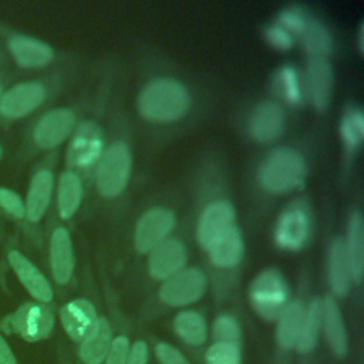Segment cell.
<instances>
[{
	"instance_id": "1",
	"label": "cell",
	"mask_w": 364,
	"mask_h": 364,
	"mask_svg": "<svg viewBox=\"0 0 364 364\" xmlns=\"http://www.w3.org/2000/svg\"><path fill=\"white\" fill-rule=\"evenodd\" d=\"M138 112L152 122H171L185 115L189 108L186 88L169 78H159L149 82L136 101Z\"/></svg>"
},
{
	"instance_id": "2",
	"label": "cell",
	"mask_w": 364,
	"mask_h": 364,
	"mask_svg": "<svg viewBox=\"0 0 364 364\" xmlns=\"http://www.w3.org/2000/svg\"><path fill=\"white\" fill-rule=\"evenodd\" d=\"M307 168L304 158L291 148H277L263 161L257 172L262 189L270 193H283L303 183Z\"/></svg>"
},
{
	"instance_id": "3",
	"label": "cell",
	"mask_w": 364,
	"mask_h": 364,
	"mask_svg": "<svg viewBox=\"0 0 364 364\" xmlns=\"http://www.w3.org/2000/svg\"><path fill=\"white\" fill-rule=\"evenodd\" d=\"M0 328L28 343L41 341L53 333L54 313L41 303H24L0 321Z\"/></svg>"
},
{
	"instance_id": "4",
	"label": "cell",
	"mask_w": 364,
	"mask_h": 364,
	"mask_svg": "<svg viewBox=\"0 0 364 364\" xmlns=\"http://www.w3.org/2000/svg\"><path fill=\"white\" fill-rule=\"evenodd\" d=\"M249 301L264 320L279 318L287 306V286L276 270L260 272L249 286Z\"/></svg>"
},
{
	"instance_id": "5",
	"label": "cell",
	"mask_w": 364,
	"mask_h": 364,
	"mask_svg": "<svg viewBox=\"0 0 364 364\" xmlns=\"http://www.w3.org/2000/svg\"><path fill=\"white\" fill-rule=\"evenodd\" d=\"M131 173V154L127 145L114 144L107 148L97 165L95 182L98 192L105 198L118 196L127 186Z\"/></svg>"
},
{
	"instance_id": "6",
	"label": "cell",
	"mask_w": 364,
	"mask_h": 364,
	"mask_svg": "<svg viewBox=\"0 0 364 364\" xmlns=\"http://www.w3.org/2000/svg\"><path fill=\"white\" fill-rule=\"evenodd\" d=\"M205 286L206 280L199 269H181L164 280L159 289V299L172 307L188 306L202 297Z\"/></svg>"
},
{
	"instance_id": "7",
	"label": "cell",
	"mask_w": 364,
	"mask_h": 364,
	"mask_svg": "<svg viewBox=\"0 0 364 364\" xmlns=\"http://www.w3.org/2000/svg\"><path fill=\"white\" fill-rule=\"evenodd\" d=\"M309 233L310 215L306 203L296 200L280 215L274 230V242L282 249L299 250L307 242Z\"/></svg>"
},
{
	"instance_id": "8",
	"label": "cell",
	"mask_w": 364,
	"mask_h": 364,
	"mask_svg": "<svg viewBox=\"0 0 364 364\" xmlns=\"http://www.w3.org/2000/svg\"><path fill=\"white\" fill-rule=\"evenodd\" d=\"M175 223L173 213L165 208H154L145 212L134 233V246L139 253H149L155 246L165 240Z\"/></svg>"
},
{
	"instance_id": "9",
	"label": "cell",
	"mask_w": 364,
	"mask_h": 364,
	"mask_svg": "<svg viewBox=\"0 0 364 364\" xmlns=\"http://www.w3.org/2000/svg\"><path fill=\"white\" fill-rule=\"evenodd\" d=\"M235 226V210L229 202L216 200L209 203L200 213L196 237L202 249L206 252L218 242L229 229Z\"/></svg>"
},
{
	"instance_id": "10",
	"label": "cell",
	"mask_w": 364,
	"mask_h": 364,
	"mask_svg": "<svg viewBox=\"0 0 364 364\" xmlns=\"http://www.w3.org/2000/svg\"><path fill=\"white\" fill-rule=\"evenodd\" d=\"M102 132L97 124L87 122L78 128L67 151V164L73 168H87L102 154Z\"/></svg>"
},
{
	"instance_id": "11",
	"label": "cell",
	"mask_w": 364,
	"mask_h": 364,
	"mask_svg": "<svg viewBox=\"0 0 364 364\" xmlns=\"http://www.w3.org/2000/svg\"><path fill=\"white\" fill-rule=\"evenodd\" d=\"M186 262L185 246L173 239H165L149 252L148 272L156 280H166L179 272Z\"/></svg>"
},
{
	"instance_id": "12",
	"label": "cell",
	"mask_w": 364,
	"mask_h": 364,
	"mask_svg": "<svg viewBox=\"0 0 364 364\" xmlns=\"http://www.w3.org/2000/svg\"><path fill=\"white\" fill-rule=\"evenodd\" d=\"M9 264L14 270L24 289L40 303H48L53 299V289L46 276L20 252L11 250L7 255Z\"/></svg>"
},
{
	"instance_id": "13",
	"label": "cell",
	"mask_w": 364,
	"mask_h": 364,
	"mask_svg": "<svg viewBox=\"0 0 364 364\" xmlns=\"http://www.w3.org/2000/svg\"><path fill=\"white\" fill-rule=\"evenodd\" d=\"M74 122V114L68 109H54L46 114L34 128L36 144L44 149L60 145L70 135Z\"/></svg>"
},
{
	"instance_id": "14",
	"label": "cell",
	"mask_w": 364,
	"mask_h": 364,
	"mask_svg": "<svg viewBox=\"0 0 364 364\" xmlns=\"http://www.w3.org/2000/svg\"><path fill=\"white\" fill-rule=\"evenodd\" d=\"M284 129V114L280 105L272 101L259 104L249 121L250 135L259 142H270Z\"/></svg>"
},
{
	"instance_id": "15",
	"label": "cell",
	"mask_w": 364,
	"mask_h": 364,
	"mask_svg": "<svg viewBox=\"0 0 364 364\" xmlns=\"http://www.w3.org/2000/svg\"><path fill=\"white\" fill-rule=\"evenodd\" d=\"M44 98V88L37 82H24L11 88L0 101V112L7 118H20L36 109Z\"/></svg>"
},
{
	"instance_id": "16",
	"label": "cell",
	"mask_w": 364,
	"mask_h": 364,
	"mask_svg": "<svg viewBox=\"0 0 364 364\" xmlns=\"http://www.w3.org/2000/svg\"><path fill=\"white\" fill-rule=\"evenodd\" d=\"M97 320L94 306L85 299H75L60 310V321L64 331L74 341H81Z\"/></svg>"
},
{
	"instance_id": "17",
	"label": "cell",
	"mask_w": 364,
	"mask_h": 364,
	"mask_svg": "<svg viewBox=\"0 0 364 364\" xmlns=\"http://www.w3.org/2000/svg\"><path fill=\"white\" fill-rule=\"evenodd\" d=\"M306 85L311 104L317 109H326L333 88V70L326 58H311L309 61Z\"/></svg>"
},
{
	"instance_id": "18",
	"label": "cell",
	"mask_w": 364,
	"mask_h": 364,
	"mask_svg": "<svg viewBox=\"0 0 364 364\" xmlns=\"http://www.w3.org/2000/svg\"><path fill=\"white\" fill-rule=\"evenodd\" d=\"M50 264L53 277L58 284H67L74 272V255L70 233L64 228L53 232L50 242Z\"/></svg>"
},
{
	"instance_id": "19",
	"label": "cell",
	"mask_w": 364,
	"mask_h": 364,
	"mask_svg": "<svg viewBox=\"0 0 364 364\" xmlns=\"http://www.w3.org/2000/svg\"><path fill=\"white\" fill-rule=\"evenodd\" d=\"M112 343V331L105 317L95 320L92 327L82 337L78 355L84 364H101Z\"/></svg>"
},
{
	"instance_id": "20",
	"label": "cell",
	"mask_w": 364,
	"mask_h": 364,
	"mask_svg": "<svg viewBox=\"0 0 364 364\" xmlns=\"http://www.w3.org/2000/svg\"><path fill=\"white\" fill-rule=\"evenodd\" d=\"M321 324L324 336L333 354L343 357L347 354V333L340 309L333 297H326L321 303Z\"/></svg>"
},
{
	"instance_id": "21",
	"label": "cell",
	"mask_w": 364,
	"mask_h": 364,
	"mask_svg": "<svg viewBox=\"0 0 364 364\" xmlns=\"http://www.w3.org/2000/svg\"><path fill=\"white\" fill-rule=\"evenodd\" d=\"M344 243L346 257L353 282L360 283L364 272V226L358 212L351 213L347 226V240Z\"/></svg>"
},
{
	"instance_id": "22",
	"label": "cell",
	"mask_w": 364,
	"mask_h": 364,
	"mask_svg": "<svg viewBox=\"0 0 364 364\" xmlns=\"http://www.w3.org/2000/svg\"><path fill=\"white\" fill-rule=\"evenodd\" d=\"M53 191V175L50 171H38L30 183L27 203H26V216L30 222H37L43 218L47 206L50 203Z\"/></svg>"
},
{
	"instance_id": "23",
	"label": "cell",
	"mask_w": 364,
	"mask_h": 364,
	"mask_svg": "<svg viewBox=\"0 0 364 364\" xmlns=\"http://www.w3.org/2000/svg\"><path fill=\"white\" fill-rule=\"evenodd\" d=\"M10 50L17 64L27 68L44 67L53 60V50L47 44L28 37L11 38Z\"/></svg>"
},
{
	"instance_id": "24",
	"label": "cell",
	"mask_w": 364,
	"mask_h": 364,
	"mask_svg": "<svg viewBox=\"0 0 364 364\" xmlns=\"http://www.w3.org/2000/svg\"><path fill=\"white\" fill-rule=\"evenodd\" d=\"M210 262L218 267H233L236 266L243 255V242L240 232L236 226L229 229L218 242L208 250Z\"/></svg>"
},
{
	"instance_id": "25",
	"label": "cell",
	"mask_w": 364,
	"mask_h": 364,
	"mask_svg": "<svg viewBox=\"0 0 364 364\" xmlns=\"http://www.w3.org/2000/svg\"><path fill=\"white\" fill-rule=\"evenodd\" d=\"M350 269L346 257L344 243L336 239L328 249V283L333 293L344 297L350 289Z\"/></svg>"
},
{
	"instance_id": "26",
	"label": "cell",
	"mask_w": 364,
	"mask_h": 364,
	"mask_svg": "<svg viewBox=\"0 0 364 364\" xmlns=\"http://www.w3.org/2000/svg\"><path fill=\"white\" fill-rule=\"evenodd\" d=\"M304 317V306L300 301L289 303L279 316L277 323V343L282 348L290 350L296 347L301 323Z\"/></svg>"
},
{
	"instance_id": "27",
	"label": "cell",
	"mask_w": 364,
	"mask_h": 364,
	"mask_svg": "<svg viewBox=\"0 0 364 364\" xmlns=\"http://www.w3.org/2000/svg\"><path fill=\"white\" fill-rule=\"evenodd\" d=\"M82 198V186L74 172H64L58 183V212L63 219H70L78 209Z\"/></svg>"
},
{
	"instance_id": "28",
	"label": "cell",
	"mask_w": 364,
	"mask_h": 364,
	"mask_svg": "<svg viewBox=\"0 0 364 364\" xmlns=\"http://www.w3.org/2000/svg\"><path fill=\"white\" fill-rule=\"evenodd\" d=\"M173 328L176 334L191 346H200L206 340V323L196 311H181L173 320Z\"/></svg>"
},
{
	"instance_id": "29",
	"label": "cell",
	"mask_w": 364,
	"mask_h": 364,
	"mask_svg": "<svg viewBox=\"0 0 364 364\" xmlns=\"http://www.w3.org/2000/svg\"><path fill=\"white\" fill-rule=\"evenodd\" d=\"M300 37L304 50L311 55V58H324L331 48L330 33L316 18L309 17L307 26Z\"/></svg>"
},
{
	"instance_id": "30",
	"label": "cell",
	"mask_w": 364,
	"mask_h": 364,
	"mask_svg": "<svg viewBox=\"0 0 364 364\" xmlns=\"http://www.w3.org/2000/svg\"><path fill=\"white\" fill-rule=\"evenodd\" d=\"M321 324V304L313 300L307 309H304V317L300 328V334L296 347L300 353L311 351L316 347L318 328Z\"/></svg>"
},
{
	"instance_id": "31",
	"label": "cell",
	"mask_w": 364,
	"mask_h": 364,
	"mask_svg": "<svg viewBox=\"0 0 364 364\" xmlns=\"http://www.w3.org/2000/svg\"><path fill=\"white\" fill-rule=\"evenodd\" d=\"M340 136L348 149L360 146L364 138V117L358 107L348 105L340 121Z\"/></svg>"
},
{
	"instance_id": "32",
	"label": "cell",
	"mask_w": 364,
	"mask_h": 364,
	"mask_svg": "<svg viewBox=\"0 0 364 364\" xmlns=\"http://www.w3.org/2000/svg\"><path fill=\"white\" fill-rule=\"evenodd\" d=\"M206 364H240V350L237 344L215 343L205 354Z\"/></svg>"
},
{
	"instance_id": "33",
	"label": "cell",
	"mask_w": 364,
	"mask_h": 364,
	"mask_svg": "<svg viewBox=\"0 0 364 364\" xmlns=\"http://www.w3.org/2000/svg\"><path fill=\"white\" fill-rule=\"evenodd\" d=\"M213 337L216 343H230V344H237L240 340V327L237 321L228 314L219 316L212 328Z\"/></svg>"
},
{
	"instance_id": "34",
	"label": "cell",
	"mask_w": 364,
	"mask_h": 364,
	"mask_svg": "<svg viewBox=\"0 0 364 364\" xmlns=\"http://www.w3.org/2000/svg\"><path fill=\"white\" fill-rule=\"evenodd\" d=\"M309 21V16L299 7H289L279 14V26L290 34H299L304 31Z\"/></svg>"
},
{
	"instance_id": "35",
	"label": "cell",
	"mask_w": 364,
	"mask_h": 364,
	"mask_svg": "<svg viewBox=\"0 0 364 364\" xmlns=\"http://www.w3.org/2000/svg\"><path fill=\"white\" fill-rule=\"evenodd\" d=\"M279 81L283 91V97L290 104H297L301 98V91L299 85L297 73L293 67H283L279 73Z\"/></svg>"
},
{
	"instance_id": "36",
	"label": "cell",
	"mask_w": 364,
	"mask_h": 364,
	"mask_svg": "<svg viewBox=\"0 0 364 364\" xmlns=\"http://www.w3.org/2000/svg\"><path fill=\"white\" fill-rule=\"evenodd\" d=\"M0 206L9 212L10 215L16 218H23L26 216V208L21 202V199L11 191L0 188Z\"/></svg>"
},
{
	"instance_id": "37",
	"label": "cell",
	"mask_w": 364,
	"mask_h": 364,
	"mask_svg": "<svg viewBox=\"0 0 364 364\" xmlns=\"http://www.w3.org/2000/svg\"><path fill=\"white\" fill-rule=\"evenodd\" d=\"M266 38L269 41V44L273 48L277 50H289L293 46V37L290 33H287L283 27H280L279 24L270 26L266 30Z\"/></svg>"
},
{
	"instance_id": "38",
	"label": "cell",
	"mask_w": 364,
	"mask_h": 364,
	"mask_svg": "<svg viewBox=\"0 0 364 364\" xmlns=\"http://www.w3.org/2000/svg\"><path fill=\"white\" fill-rule=\"evenodd\" d=\"M128 350V338L125 336L115 337L108 350L105 364H125Z\"/></svg>"
},
{
	"instance_id": "39",
	"label": "cell",
	"mask_w": 364,
	"mask_h": 364,
	"mask_svg": "<svg viewBox=\"0 0 364 364\" xmlns=\"http://www.w3.org/2000/svg\"><path fill=\"white\" fill-rule=\"evenodd\" d=\"M155 355L161 364H189V361L175 347L166 343L156 344Z\"/></svg>"
},
{
	"instance_id": "40",
	"label": "cell",
	"mask_w": 364,
	"mask_h": 364,
	"mask_svg": "<svg viewBox=\"0 0 364 364\" xmlns=\"http://www.w3.org/2000/svg\"><path fill=\"white\" fill-rule=\"evenodd\" d=\"M148 347L144 341H136L131 350H128L125 364H146Z\"/></svg>"
},
{
	"instance_id": "41",
	"label": "cell",
	"mask_w": 364,
	"mask_h": 364,
	"mask_svg": "<svg viewBox=\"0 0 364 364\" xmlns=\"http://www.w3.org/2000/svg\"><path fill=\"white\" fill-rule=\"evenodd\" d=\"M0 364H18L17 357L3 334H0Z\"/></svg>"
},
{
	"instance_id": "42",
	"label": "cell",
	"mask_w": 364,
	"mask_h": 364,
	"mask_svg": "<svg viewBox=\"0 0 364 364\" xmlns=\"http://www.w3.org/2000/svg\"><path fill=\"white\" fill-rule=\"evenodd\" d=\"M358 48H360V53L363 54L364 53V26H361L358 31Z\"/></svg>"
},
{
	"instance_id": "43",
	"label": "cell",
	"mask_w": 364,
	"mask_h": 364,
	"mask_svg": "<svg viewBox=\"0 0 364 364\" xmlns=\"http://www.w3.org/2000/svg\"><path fill=\"white\" fill-rule=\"evenodd\" d=\"M0 156H1V149H0Z\"/></svg>"
}]
</instances>
